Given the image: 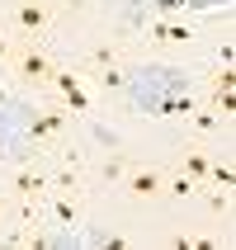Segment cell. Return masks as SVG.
<instances>
[{"instance_id":"cell-10","label":"cell","mask_w":236,"mask_h":250,"mask_svg":"<svg viewBox=\"0 0 236 250\" xmlns=\"http://www.w3.org/2000/svg\"><path fill=\"white\" fill-rule=\"evenodd\" d=\"M194 127H198V132H213V127H217V118H213V113H194Z\"/></svg>"},{"instance_id":"cell-9","label":"cell","mask_w":236,"mask_h":250,"mask_svg":"<svg viewBox=\"0 0 236 250\" xmlns=\"http://www.w3.org/2000/svg\"><path fill=\"white\" fill-rule=\"evenodd\" d=\"M208 175H213V184H222V189H232V170H227V166H208Z\"/></svg>"},{"instance_id":"cell-3","label":"cell","mask_w":236,"mask_h":250,"mask_svg":"<svg viewBox=\"0 0 236 250\" xmlns=\"http://www.w3.org/2000/svg\"><path fill=\"white\" fill-rule=\"evenodd\" d=\"M47 19H52V10H47V5H38V0L14 10V24L24 28V33H38V28H47Z\"/></svg>"},{"instance_id":"cell-12","label":"cell","mask_w":236,"mask_h":250,"mask_svg":"<svg viewBox=\"0 0 236 250\" xmlns=\"http://www.w3.org/2000/svg\"><path fill=\"white\" fill-rule=\"evenodd\" d=\"M0 217H5V203H0Z\"/></svg>"},{"instance_id":"cell-2","label":"cell","mask_w":236,"mask_h":250,"mask_svg":"<svg viewBox=\"0 0 236 250\" xmlns=\"http://www.w3.org/2000/svg\"><path fill=\"white\" fill-rule=\"evenodd\" d=\"M128 194H132V198L166 194V170H161V166H132V170H128Z\"/></svg>"},{"instance_id":"cell-5","label":"cell","mask_w":236,"mask_h":250,"mask_svg":"<svg viewBox=\"0 0 236 250\" xmlns=\"http://www.w3.org/2000/svg\"><path fill=\"white\" fill-rule=\"evenodd\" d=\"M184 175H189V180H208V161H203V156H198V151H189V156H184Z\"/></svg>"},{"instance_id":"cell-8","label":"cell","mask_w":236,"mask_h":250,"mask_svg":"<svg viewBox=\"0 0 236 250\" xmlns=\"http://www.w3.org/2000/svg\"><path fill=\"white\" fill-rule=\"evenodd\" d=\"M232 81H236V76H232V71H217V81H213V95H232Z\"/></svg>"},{"instance_id":"cell-6","label":"cell","mask_w":236,"mask_h":250,"mask_svg":"<svg viewBox=\"0 0 236 250\" xmlns=\"http://www.w3.org/2000/svg\"><path fill=\"white\" fill-rule=\"evenodd\" d=\"M156 38H161V42H189L194 33H189V28H175V24H161V28H156Z\"/></svg>"},{"instance_id":"cell-7","label":"cell","mask_w":236,"mask_h":250,"mask_svg":"<svg viewBox=\"0 0 236 250\" xmlns=\"http://www.w3.org/2000/svg\"><path fill=\"white\" fill-rule=\"evenodd\" d=\"M38 189H43V180H38V175H19V180H14V194H19V198H33Z\"/></svg>"},{"instance_id":"cell-11","label":"cell","mask_w":236,"mask_h":250,"mask_svg":"<svg viewBox=\"0 0 236 250\" xmlns=\"http://www.w3.org/2000/svg\"><path fill=\"white\" fill-rule=\"evenodd\" d=\"M10 52H14V47H10L5 38H0V62H10Z\"/></svg>"},{"instance_id":"cell-4","label":"cell","mask_w":236,"mask_h":250,"mask_svg":"<svg viewBox=\"0 0 236 250\" xmlns=\"http://www.w3.org/2000/svg\"><path fill=\"white\" fill-rule=\"evenodd\" d=\"M62 123H66V113L62 109H43L38 118H33V127H28V137H57V132H62Z\"/></svg>"},{"instance_id":"cell-1","label":"cell","mask_w":236,"mask_h":250,"mask_svg":"<svg viewBox=\"0 0 236 250\" xmlns=\"http://www.w3.org/2000/svg\"><path fill=\"white\" fill-rule=\"evenodd\" d=\"M10 62H14V76L19 81H28V85H52V62H47V52L43 47H33V38H24L19 47L10 52Z\"/></svg>"}]
</instances>
